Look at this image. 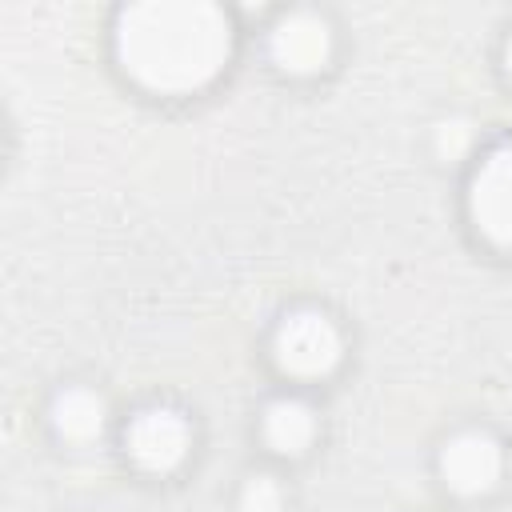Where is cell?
<instances>
[{
    "instance_id": "1",
    "label": "cell",
    "mask_w": 512,
    "mask_h": 512,
    "mask_svg": "<svg viewBox=\"0 0 512 512\" xmlns=\"http://www.w3.org/2000/svg\"><path fill=\"white\" fill-rule=\"evenodd\" d=\"M156 24L152 28H132L124 32V56H132V68L148 80V84H196L200 76H208L220 60V32L216 28H188L164 24V12H152Z\"/></svg>"
},
{
    "instance_id": "2",
    "label": "cell",
    "mask_w": 512,
    "mask_h": 512,
    "mask_svg": "<svg viewBox=\"0 0 512 512\" xmlns=\"http://www.w3.org/2000/svg\"><path fill=\"white\" fill-rule=\"evenodd\" d=\"M276 352H280V364L292 368V372H324L336 360L340 340H336V332L324 316L300 312L280 328Z\"/></svg>"
},
{
    "instance_id": "3",
    "label": "cell",
    "mask_w": 512,
    "mask_h": 512,
    "mask_svg": "<svg viewBox=\"0 0 512 512\" xmlns=\"http://www.w3.org/2000/svg\"><path fill=\"white\" fill-rule=\"evenodd\" d=\"M440 468H444V480L456 492H484L500 472V452H496V444L488 436L464 432L444 448Z\"/></svg>"
},
{
    "instance_id": "4",
    "label": "cell",
    "mask_w": 512,
    "mask_h": 512,
    "mask_svg": "<svg viewBox=\"0 0 512 512\" xmlns=\"http://www.w3.org/2000/svg\"><path fill=\"white\" fill-rule=\"evenodd\" d=\"M188 428L172 412H144L128 428V448L144 468H168L184 456Z\"/></svg>"
},
{
    "instance_id": "5",
    "label": "cell",
    "mask_w": 512,
    "mask_h": 512,
    "mask_svg": "<svg viewBox=\"0 0 512 512\" xmlns=\"http://www.w3.org/2000/svg\"><path fill=\"white\" fill-rule=\"evenodd\" d=\"M476 216L500 244H512V148L492 156L484 180H476Z\"/></svg>"
},
{
    "instance_id": "6",
    "label": "cell",
    "mask_w": 512,
    "mask_h": 512,
    "mask_svg": "<svg viewBox=\"0 0 512 512\" xmlns=\"http://www.w3.org/2000/svg\"><path fill=\"white\" fill-rule=\"evenodd\" d=\"M328 52V36L324 24H316L312 16H296L276 32V56L284 68H316Z\"/></svg>"
},
{
    "instance_id": "7",
    "label": "cell",
    "mask_w": 512,
    "mask_h": 512,
    "mask_svg": "<svg viewBox=\"0 0 512 512\" xmlns=\"http://www.w3.org/2000/svg\"><path fill=\"white\" fill-rule=\"evenodd\" d=\"M264 432L280 452H300L312 440V412L300 400H280L264 416Z\"/></svg>"
},
{
    "instance_id": "8",
    "label": "cell",
    "mask_w": 512,
    "mask_h": 512,
    "mask_svg": "<svg viewBox=\"0 0 512 512\" xmlns=\"http://www.w3.org/2000/svg\"><path fill=\"white\" fill-rule=\"evenodd\" d=\"M100 420H104V404L84 388H72L56 400V424H60V432H68L76 440L92 436L100 428Z\"/></svg>"
},
{
    "instance_id": "9",
    "label": "cell",
    "mask_w": 512,
    "mask_h": 512,
    "mask_svg": "<svg viewBox=\"0 0 512 512\" xmlns=\"http://www.w3.org/2000/svg\"><path fill=\"white\" fill-rule=\"evenodd\" d=\"M240 508H244V512H276V508H280V488H276L268 476H256V480L244 488Z\"/></svg>"
},
{
    "instance_id": "10",
    "label": "cell",
    "mask_w": 512,
    "mask_h": 512,
    "mask_svg": "<svg viewBox=\"0 0 512 512\" xmlns=\"http://www.w3.org/2000/svg\"><path fill=\"white\" fill-rule=\"evenodd\" d=\"M508 68H512V44H508Z\"/></svg>"
}]
</instances>
